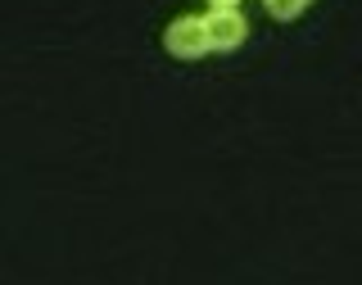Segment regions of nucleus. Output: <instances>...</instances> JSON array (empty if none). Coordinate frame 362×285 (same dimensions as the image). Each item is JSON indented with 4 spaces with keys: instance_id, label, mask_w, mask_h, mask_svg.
I'll return each instance as SVG.
<instances>
[{
    "instance_id": "20e7f679",
    "label": "nucleus",
    "mask_w": 362,
    "mask_h": 285,
    "mask_svg": "<svg viewBox=\"0 0 362 285\" xmlns=\"http://www.w3.org/2000/svg\"><path fill=\"white\" fill-rule=\"evenodd\" d=\"M209 5H213V9H235L240 0H209Z\"/></svg>"
},
{
    "instance_id": "f03ea898",
    "label": "nucleus",
    "mask_w": 362,
    "mask_h": 285,
    "mask_svg": "<svg viewBox=\"0 0 362 285\" xmlns=\"http://www.w3.org/2000/svg\"><path fill=\"white\" fill-rule=\"evenodd\" d=\"M204 32H209V50H235L249 37V23L240 9H209L204 14Z\"/></svg>"
},
{
    "instance_id": "7ed1b4c3",
    "label": "nucleus",
    "mask_w": 362,
    "mask_h": 285,
    "mask_svg": "<svg viewBox=\"0 0 362 285\" xmlns=\"http://www.w3.org/2000/svg\"><path fill=\"white\" fill-rule=\"evenodd\" d=\"M308 5H313V0H267L272 18H299V14H303Z\"/></svg>"
},
{
    "instance_id": "f257e3e1",
    "label": "nucleus",
    "mask_w": 362,
    "mask_h": 285,
    "mask_svg": "<svg viewBox=\"0 0 362 285\" xmlns=\"http://www.w3.org/2000/svg\"><path fill=\"white\" fill-rule=\"evenodd\" d=\"M163 45H168V54H177V59H199V54H209L204 18H190V14L173 18V23H168V32H163Z\"/></svg>"
}]
</instances>
